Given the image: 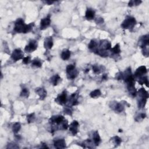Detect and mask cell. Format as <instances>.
I'll list each match as a JSON object with an SVG mask.
<instances>
[{
  "label": "cell",
  "mask_w": 149,
  "mask_h": 149,
  "mask_svg": "<svg viewBox=\"0 0 149 149\" xmlns=\"http://www.w3.org/2000/svg\"><path fill=\"white\" fill-rule=\"evenodd\" d=\"M79 123L76 121H74L69 126V131L73 135H76L78 132Z\"/></svg>",
  "instance_id": "cell-9"
},
{
  "label": "cell",
  "mask_w": 149,
  "mask_h": 149,
  "mask_svg": "<svg viewBox=\"0 0 149 149\" xmlns=\"http://www.w3.org/2000/svg\"><path fill=\"white\" fill-rule=\"evenodd\" d=\"M51 23V19L50 16L48 15L46 18H43L41 20L40 22V29L41 30H44L49 26Z\"/></svg>",
  "instance_id": "cell-7"
},
{
  "label": "cell",
  "mask_w": 149,
  "mask_h": 149,
  "mask_svg": "<svg viewBox=\"0 0 149 149\" xmlns=\"http://www.w3.org/2000/svg\"><path fill=\"white\" fill-rule=\"evenodd\" d=\"M136 24V21L134 18L131 16H127L124 21L122 22L121 27L124 29H133Z\"/></svg>",
  "instance_id": "cell-3"
},
{
  "label": "cell",
  "mask_w": 149,
  "mask_h": 149,
  "mask_svg": "<svg viewBox=\"0 0 149 149\" xmlns=\"http://www.w3.org/2000/svg\"><path fill=\"white\" fill-rule=\"evenodd\" d=\"M112 140L114 142V144L116 145H119L121 144V142H122V140H121V138H119V137L118 136H115L114 138H112Z\"/></svg>",
  "instance_id": "cell-27"
},
{
  "label": "cell",
  "mask_w": 149,
  "mask_h": 149,
  "mask_svg": "<svg viewBox=\"0 0 149 149\" xmlns=\"http://www.w3.org/2000/svg\"><path fill=\"white\" fill-rule=\"evenodd\" d=\"M110 50L113 54H119L121 53V49L119 44H117L114 48H111Z\"/></svg>",
  "instance_id": "cell-21"
},
{
  "label": "cell",
  "mask_w": 149,
  "mask_h": 149,
  "mask_svg": "<svg viewBox=\"0 0 149 149\" xmlns=\"http://www.w3.org/2000/svg\"><path fill=\"white\" fill-rule=\"evenodd\" d=\"M97 46V43L94 40H91L90 43H89V46H88V47H89V49L90 50H94L96 48Z\"/></svg>",
  "instance_id": "cell-26"
},
{
  "label": "cell",
  "mask_w": 149,
  "mask_h": 149,
  "mask_svg": "<svg viewBox=\"0 0 149 149\" xmlns=\"http://www.w3.org/2000/svg\"><path fill=\"white\" fill-rule=\"evenodd\" d=\"M20 124L19 123H15V124L13 125L12 127V130L14 133H17L19 131V130L20 129Z\"/></svg>",
  "instance_id": "cell-22"
},
{
  "label": "cell",
  "mask_w": 149,
  "mask_h": 149,
  "mask_svg": "<svg viewBox=\"0 0 149 149\" xmlns=\"http://www.w3.org/2000/svg\"><path fill=\"white\" fill-rule=\"evenodd\" d=\"M61 58L63 60H68L71 57V52L69 50H65L61 53Z\"/></svg>",
  "instance_id": "cell-15"
},
{
  "label": "cell",
  "mask_w": 149,
  "mask_h": 149,
  "mask_svg": "<svg viewBox=\"0 0 149 149\" xmlns=\"http://www.w3.org/2000/svg\"><path fill=\"white\" fill-rule=\"evenodd\" d=\"M101 91L99 89H97L93 91H92L90 94V96L92 98H97L98 97H100L101 96Z\"/></svg>",
  "instance_id": "cell-19"
},
{
  "label": "cell",
  "mask_w": 149,
  "mask_h": 149,
  "mask_svg": "<svg viewBox=\"0 0 149 149\" xmlns=\"http://www.w3.org/2000/svg\"><path fill=\"white\" fill-rule=\"evenodd\" d=\"M55 101L60 105H63L66 104L67 101V95L65 91H64L62 94L59 95L58 97L55 99Z\"/></svg>",
  "instance_id": "cell-8"
},
{
  "label": "cell",
  "mask_w": 149,
  "mask_h": 149,
  "mask_svg": "<svg viewBox=\"0 0 149 149\" xmlns=\"http://www.w3.org/2000/svg\"><path fill=\"white\" fill-rule=\"evenodd\" d=\"M37 46L38 44L37 42H36V41L31 40L30 42H29V44L26 46L25 48V51L28 52V53H32V52H33L37 49Z\"/></svg>",
  "instance_id": "cell-5"
},
{
  "label": "cell",
  "mask_w": 149,
  "mask_h": 149,
  "mask_svg": "<svg viewBox=\"0 0 149 149\" xmlns=\"http://www.w3.org/2000/svg\"><path fill=\"white\" fill-rule=\"evenodd\" d=\"M34 118H35V117H34V114H31L30 115L27 116V122L29 123L33 122L34 120Z\"/></svg>",
  "instance_id": "cell-28"
},
{
  "label": "cell",
  "mask_w": 149,
  "mask_h": 149,
  "mask_svg": "<svg viewBox=\"0 0 149 149\" xmlns=\"http://www.w3.org/2000/svg\"><path fill=\"white\" fill-rule=\"evenodd\" d=\"M33 25V23L26 25L22 19H18L15 23L14 30L19 33H27L32 30Z\"/></svg>",
  "instance_id": "cell-1"
},
{
  "label": "cell",
  "mask_w": 149,
  "mask_h": 149,
  "mask_svg": "<svg viewBox=\"0 0 149 149\" xmlns=\"http://www.w3.org/2000/svg\"><path fill=\"white\" fill-rule=\"evenodd\" d=\"M147 73V69L146 67H145V66H141V67L137 69L136 72H135L134 74L135 76V79H139L140 77L143 76V74H146Z\"/></svg>",
  "instance_id": "cell-6"
},
{
  "label": "cell",
  "mask_w": 149,
  "mask_h": 149,
  "mask_svg": "<svg viewBox=\"0 0 149 149\" xmlns=\"http://www.w3.org/2000/svg\"><path fill=\"white\" fill-rule=\"evenodd\" d=\"M93 142H94V143L95 144V145L98 146L99 145L100 141H101V139H100V137L98 135V133L97 132H96L94 133L93 134Z\"/></svg>",
  "instance_id": "cell-16"
},
{
  "label": "cell",
  "mask_w": 149,
  "mask_h": 149,
  "mask_svg": "<svg viewBox=\"0 0 149 149\" xmlns=\"http://www.w3.org/2000/svg\"><path fill=\"white\" fill-rule=\"evenodd\" d=\"M96 22H97V23H98V24H100V23H103V18H97V20H96Z\"/></svg>",
  "instance_id": "cell-31"
},
{
  "label": "cell",
  "mask_w": 149,
  "mask_h": 149,
  "mask_svg": "<svg viewBox=\"0 0 149 149\" xmlns=\"http://www.w3.org/2000/svg\"><path fill=\"white\" fill-rule=\"evenodd\" d=\"M29 90H27V89H26V88H24L22 90V92H21V94H20V96L23 97H29Z\"/></svg>",
  "instance_id": "cell-24"
},
{
  "label": "cell",
  "mask_w": 149,
  "mask_h": 149,
  "mask_svg": "<svg viewBox=\"0 0 149 149\" xmlns=\"http://www.w3.org/2000/svg\"><path fill=\"white\" fill-rule=\"evenodd\" d=\"M54 2V1H46V3H47L48 5H51L52 4H53Z\"/></svg>",
  "instance_id": "cell-32"
},
{
  "label": "cell",
  "mask_w": 149,
  "mask_h": 149,
  "mask_svg": "<svg viewBox=\"0 0 149 149\" xmlns=\"http://www.w3.org/2000/svg\"><path fill=\"white\" fill-rule=\"evenodd\" d=\"M139 100H138V105L139 108H142L145 107L146 104L147 100L149 97L148 92L144 89L141 88L138 92Z\"/></svg>",
  "instance_id": "cell-2"
},
{
  "label": "cell",
  "mask_w": 149,
  "mask_h": 149,
  "mask_svg": "<svg viewBox=\"0 0 149 149\" xmlns=\"http://www.w3.org/2000/svg\"><path fill=\"white\" fill-rule=\"evenodd\" d=\"M32 66H33V67L40 68V67H41V65H42V64H41V62L40 61V60H34L32 61Z\"/></svg>",
  "instance_id": "cell-23"
},
{
  "label": "cell",
  "mask_w": 149,
  "mask_h": 149,
  "mask_svg": "<svg viewBox=\"0 0 149 149\" xmlns=\"http://www.w3.org/2000/svg\"><path fill=\"white\" fill-rule=\"evenodd\" d=\"M149 35L144 36L140 39V47L142 48H147L149 46Z\"/></svg>",
  "instance_id": "cell-12"
},
{
  "label": "cell",
  "mask_w": 149,
  "mask_h": 149,
  "mask_svg": "<svg viewBox=\"0 0 149 149\" xmlns=\"http://www.w3.org/2000/svg\"><path fill=\"white\" fill-rule=\"evenodd\" d=\"M95 12L92 9H88L86 12L85 17L88 20H92L94 18Z\"/></svg>",
  "instance_id": "cell-14"
},
{
  "label": "cell",
  "mask_w": 149,
  "mask_h": 149,
  "mask_svg": "<svg viewBox=\"0 0 149 149\" xmlns=\"http://www.w3.org/2000/svg\"><path fill=\"white\" fill-rule=\"evenodd\" d=\"M142 3L141 1H129V6H133L135 5H139Z\"/></svg>",
  "instance_id": "cell-25"
},
{
  "label": "cell",
  "mask_w": 149,
  "mask_h": 149,
  "mask_svg": "<svg viewBox=\"0 0 149 149\" xmlns=\"http://www.w3.org/2000/svg\"><path fill=\"white\" fill-rule=\"evenodd\" d=\"M23 53L20 49H16L13 51L12 54L11 55V58L14 60L15 61L21 60L23 58Z\"/></svg>",
  "instance_id": "cell-4"
},
{
  "label": "cell",
  "mask_w": 149,
  "mask_h": 149,
  "mask_svg": "<svg viewBox=\"0 0 149 149\" xmlns=\"http://www.w3.org/2000/svg\"><path fill=\"white\" fill-rule=\"evenodd\" d=\"M44 46L46 49L50 50L53 46V40L52 37H47L44 41Z\"/></svg>",
  "instance_id": "cell-11"
},
{
  "label": "cell",
  "mask_w": 149,
  "mask_h": 149,
  "mask_svg": "<svg viewBox=\"0 0 149 149\" xmlns=\"http://www.w3.org/2000/svg\"><path fill=\"white\" fill-rule=\"evenodd\" d=\"M61 78L60 77V76L58 74H56V75L54 76L51 79V83L53 84V85L56 86L58 84V83L60 82Z\"/></svg>",
  "instance_id": "cell-17"
},
{
  "label": "cell",
  "mask_w": 149,
  "mask_h": 149,
  "mask_svg": "<svg viewBox=\"0 0 149 149\" xmlns=\"http://www.w3.org/2000/svg\"><path fill=\"white\" fill-rule=\"evenodd\" d=\"M114 110L115 111L118 112H122L124 110V107L123 105L120 103H116L115 105H114Z\"/></svg>",
  "instance_id": "cell-20"
},
{
  "label": "cell",
  "mask_w": 149,
  "mask_h": 149,
  "mask_svg": "<svg viewBox=\"0 0 149 149\" xmlns=\"http://www.w3.org/2000/svg\"><path fill=\"white\" fill-rule=\"evenodd\" d=\"M54 146L57 149H64L66 147V143L64 139H61L54 141Z\"/></svg>",
  "instance_id": "cell-10"
},
{
  "label": "cell",
  "mask_w": 149,
  "mask_h": 149,
  "mask_svg": "<svg viewBox=\"0 0 149 149\" xmlns=\"http://www.w3.org/2000/svg\"><path fill=\"white\" fill-rule=\"evenodd\" d=\"M93 71H94V72L96 73V74H97V73H99V72H100L99 68H98L97 65L93 66Z\"/></svg>",
  "instance_id": "cell-30"
},
{
  "label": "cell",
  "mask_w": 149,
  "mask_h": 149,
  "mask_svg": "<svg viewBox=\"0 0 149 149\" xmlns=\"http://www.w3.org/2000/svg\"><path fill=\"white\" fill-rule=\"evenodd\" d=\"M30 57H25V58H23V63L24 64H27L30 62Z\"/></svg>",
  "instance_id": "cell-29"
},
{
  "label": "cell",
  "mask_w": 149,
  "mask_h": 149,
  "mask_svg": "<svg viewBox=\"0 0 149 149\" xmlns=\"http://www.w3.org/2000/svg\"><path fill=\"white\" fill-rule=\"evenodd\" d=\"M138 82L140 84H145L147 86H148L149 80L147 76H142L138 79Z\"/></svg>",
  "instance_id": "cell-18"
},
{
  "label": "cell",
  "mask_w": 149,
  "mask_h": 149,
  "mask_svg": "<svg viewBox=\"0 0 149 149\" xmlns=\"http://www.w3.org/2000/svg\"><path fill=\"white\" fill-rule=\"evenodd\" d=\"M36 92L40 96L41 100L44 99L47 96V91L43 88H37L36 90Z\"/></svg>",
  "instance_id": "cell-13"
}]
</instances>
